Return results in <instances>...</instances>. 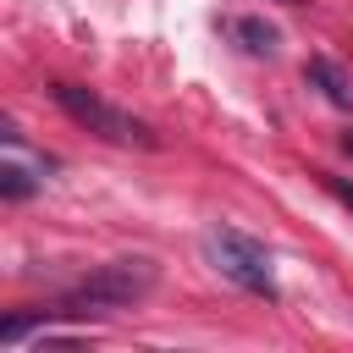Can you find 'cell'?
Returning a JSON list of instances; mask_svg holds the SVG:
<instances>
[{
    "instance_id": "4",
    "label": "cell",
    "mask_w": 353,
    "mask_h": 353,
    "mask_svg": "<svg viewBox=\"0 0 353 353\" xmlns=\"http://www.w3.org/2000/svg\"><path fill=\"white\" fill-rule=\"evenodd\" d=\"M303 77H309V83L325 94V105H336V110H353V72H347L342 61H331V55H309Z\"/></svg>"
},
{
    "instance_id": "1",
    "label": "cell",
    "mask_w": 353,
    "mask_h": 353,
    "mask_svg": "<svg viewBox=\"0 0 353 353\" xmlns=\"http://www.w3.org/2000/svg\"><path fill=\"white\" fill-rule=\"evenodd\" d=\"M160 270L154 259H110L99 270H88L77 287L61 292V314H116V309H132L154 292Z\"/></svg>"
},
{
    "instance_id": "6",
    "label": "cell",
    "mask_w": 353,
    "mask_h": 353,
    "mask_svg": "<svg viewBox=\"0 0 353 353\" xmlns=\"http://www.w3.org/2000/svg\"><path fill=\"white\" fill-rule=\"evenodd\" d=\"M33 188H39V182H33V176H28L22 165H6V171H0V193H6L11 204H22V199H28Z\"/></svg>"
},
{
    "instance_id": "8",
    "label": "cell",
    "mask_w": 353,
    "mask_h": 353,
    "mask_svg": "<svg viewBox=\"0 0 353 353\" xmlns=\"http://www.w3.org/2000/svg\"><path fill=\"white\" fill-rule=\"evenodd\" d=\"M342 149H347V154H353V132H342Z\"/></svg>"
},
{
    "instance_id": "3",
    "label": "cell",
    "mask_w": 353,
    "mask_h": 353,
    "mask_svg": "<svg viewBox=\"0 0 353 353\" xmlns=\"http://www.w3.org/2000/svg\"><path fill=\"white\" fill-rule=\"evenodd\" d=\"M204 254H210V265L232 287L259 292V298H276V265H270V248L259 237H248L237 226H210L204 232Z\"/></svg>"
},
{
    "instance_id": "2",
    "label": "cell",
    "mask_w": 353,
    "mask_h": 353,
    "mask_svg": "<svg viewBox=\"0 0 353 353\" xmlns=\"http://www.w3.org/2000/svg\"><path fill=\"white\" fill-rule=\"evenodd\" d=\"M50 99L88 132H99L105 143H127V149H160V132L149 121H138L132 110H116L110 99H99L94 88H77V83H55Z\"/></svg>"
},
{
    "instance_id": "5",
    "label": "cell",
    "mask_w": 353,
    "mask_h": 353,
    "mask_svg": "<svg viewBox=\"0 0 353 353\" xmlns=\"http://www.w3.org/2000/svg\"><path fill=\"white\" fill-rule=\"evenodd\" d=\"M226 33H232L248 55H276V44H281V33H276L265 17H232V22H226Z\"/></svg>"
},
{
    "instance_id": "7",
    "label": "cell",
    "mask_w": 353,
    "mask_h": 353,
    "mask_svg": "<svg viewBox=\"0 0 353 353\" xmlns=\"http://www.w3.org/2000/svg\"><path fill=\"white\" fill-rule=\"evenodd\" d=\"M325 188H331V193H336V199L353 210V182H342V176H325Z\"/></svg>"
}]
</instances>
